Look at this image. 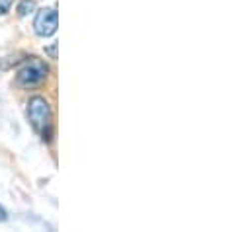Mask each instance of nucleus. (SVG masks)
Instances as JSON below:
<instances>
[{"label": "nucleus", "instance_id": "f257e3e1", "mask_svg": "<svg viewBox=\"0 0 252 232\" xmlns=\"http://www.w3.org/2000/svg\"><path fill=\"white\" fill-rule=\"evenodd\" d=\"M47 74H49V66L45 64V60H41L39 57H30L20 66V70L16 74V82L22 88L32 90V88L43 84Z\"/></svg>", "mask_w": 252, "mask_h": 232}, {"label": "nucleus", "instance_id": "f03ea898", "mask_svg": "<svg viewBox=\"0 0 252 232\" xmlns=\"http://www.w3.org/2000/svg\"><path fill=\"white\" fill-rule=\"evenodd\" d=\"M28 119L32 123V127L37 131V133H43L49 129L51 125V106L45 98L41 96H35L28 102Z\"/></svg>", "mask_w": 252, "mask_h": 232}, {"label": "nucleus", "instance_id": "7ed1b4c3", "mask_svg": "<svg viewBox=\"0 0 252 232\" xmlns=\"http://www.w3.org/2000/svg\"><path fill=\"white\" fill-rule=\"evenodd\" d=\"M57 28H59V14L55 8H41L37 14H35V20H33V29L39 37H51L57 33Z\"/></svg>", "mask_w": 252, "mask_h": 232}, {"label": "nucleus", "instance_id": "20e7f679", "mask_svg": "<svg viewBox=\"0 0 252 232\" xmlns=\"http://www.w3.org/2000/svg\"><path fill=\"white\" fill-rule=\"evenodd\" d=\"M35 10V2L33 0H22L20 4H18V16H28V14H32Z\"/></svg>", "mask_w": 252, "mask_h": 232}, {"label": "nucleus", "instance_id": "39448f33", "mask_svg": "<svg viewBox=\"0 0 252 232\" xmlns=\"http://www.w3.org/2000/svg\"><path fill=\"white\" fill-rule=\"evenodd\" d=\"M12 2H14V0H0V16H4L6 12H10Z\"/></svg>", "mask_w": 252, "mask_h": 232}, {"label": "nucleus", "instance_id": "423d86ee", "mask_svg": "<svg viewBox=\"0 0 252 232\" xmlns=\"http://www.w3.org/2000/svg\"><path fill=\"white\" fill-rule=\"evenodd\" d=\"M8 221V213H6V209L0 205V223H6Z\"/></svg>", "mask_w": 252, "mask_h": 232}]
</instances>
